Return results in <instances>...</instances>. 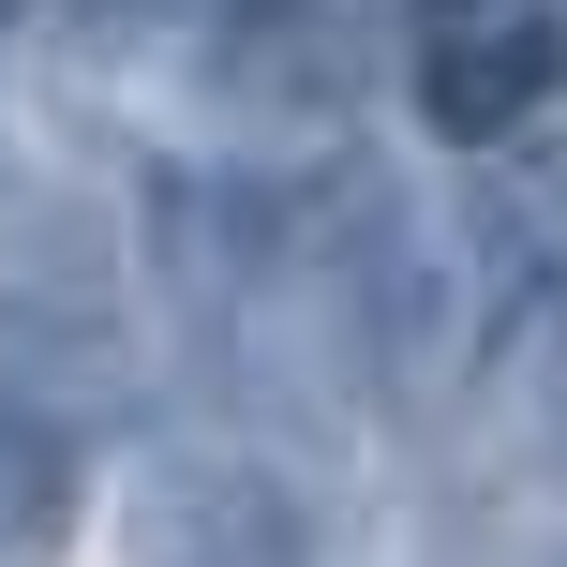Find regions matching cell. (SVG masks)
Listing matches in <instances>:
<instances>
[{
    "instance_id": "6da1fadb",
    "label": "cell",
    "mask_w": 567,
    "mask_h": 567,
    "mask_svg": "<svg viewBox=\"0 0 567 567\" xmlns=\"http://www.w3.org/2000/svg\"><path fill=\"white\" fill-rule=\"evenodd\" d=\"M120 567H313V523L239 433H150L120 463Z\"/></svg>"
},
{
    "instance_id": "7a4b0ae2",
    "label": "cell",
    "mask_w": 567,
    "mask_h": 567,
    "mask_svg": "<svg viewBox=\"0 0 567 567\" xmlns=\"http://www.w3.org/2000/svg\"><path fill=\"white\" fill-rule=\"evenodd\" d=\"M0 389L45 403L60 433H90V403L120 419V389H135V343H120V299L90 284L75 239H45V255L16 269V299H0Z\"/></svg>"
},
{
    "instance_id": "3957f363",
    "label": "cell",
    "mask_w": 567,
    "mask_h": 567,
    "mask_svg": "<svg viewBox=\"0 0 567 567\" xmlns=\"http://www.w3.org/2000/svg\"><path fill=\"white\" fill-rule=\"evenodd\" d=\"M553 90H567V16H538V0L433 16V45H419V120L449 150H508Z\"/></svg>"
},
{
    "instance_id": "277c9868",
    "label": "cell",
    "mask_w": 567,
    "mask_h": 567,
    "mask_svg": "<svg viewBox=\"0 0 567 567\" xmlns=\"http://www.w3.org/2000/svg\"><path fill=\"white\" fill-rule=\"evenodd\" d=\"M75 523H90V433L0 389V567H75Z\"/></svg>"
},
{
    "instance_id": "5b68a950",
    "label": "cell",
    "mask_w": 567,
    "mask_h": 567,
    "mask_svg": "<svg viewBox=\"0 0 567 567\" xmlns=\"http://www.w3.org/2000/svg\"><path fill=\"white\" fill-rule=\"evenodd\" d=\"M0 45H16V0H0Z\"/></svg>"
},
{
    "instance_id": "8992f818",
    "label": "cell",
    "mask_w": 567,
    "mask_h": 567,
    "mask_svg": "<svg viewBox=\"0 0 567 567\" xmlns=\"http://www.w3.org/2000/svg\"><path fill=\"white\" fill-rule=\"evenodd\" d=\"M433 16H478V0H433Z\"/></svg>"
}]
</instances>
